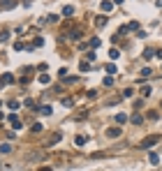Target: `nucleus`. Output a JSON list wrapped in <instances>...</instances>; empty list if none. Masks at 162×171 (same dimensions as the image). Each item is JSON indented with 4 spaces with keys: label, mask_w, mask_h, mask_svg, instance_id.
<instances>
[{
    "label": "nucleus",
    "mask_w": 162,
    "mask_h": 171,
    "mask_svg": "<svg viewBox=\"0 0 162 171\" xmlns=\"http://www.w3.org/2000/svg\"><path fill=\"white\" fill-rule=\"evenodd\" d=\"M157 141H160V136H157V134H151V136H146V139H143V141L139 143V148H141V150H146V148H151V146H155Z\"/></svg>",
    "instance_id": "1"
},
{
    "label": "nucleus",
    "mask_w": 162,
    "mask_h": 171,
    "mask_svg": "<svg viewBox=\"0 0 162 171\" xmlns=\"http://www.w3.org/2000/svg\"><path fill=\"white\" fill-rule=\"evenodd\" d=\"M7 120L12 123V127H14V130H21V123H19V118H16L14 113H9V116H7Z\"/></svg>",
    "instance_id": "2"
},
{
    "label": "nucleus",
    "mask_w": 162,
    "mask_h": 171,
    "mask_svg": "<svg viewBox=\"0 0 162 171\" xmlns=\"http://www.w3.org/2000/svg\"><path fill=\"white\" fill-rule=\"evenodd\" d=\"M0 7H5V9H14L16 3H14V0H3V5H0Z\"/></svg>",
    "instance_id": "3"
},
{
    "label": "nucleus",
    "mask_w": 162,
    "mask_h": 171,
    "mask_svg": "<svg viewBox=\"0 0 162 171\" xmlns=\"http://www.w3.org/2000/svg\"><path fill=\"white\" fill-rule=\"evenodd\" d=\"M95 26H97V28H104V26H106V16H97V19H95Z\"/></svg>",
    "instance_id": "4"
},
{
    "label": "nucleus",
    "mask_w": 162,
    "mask_h": 171,
    "mask_svg": "<svg viewBox=\"0 0 162 171\" xmlns=\"http://www.w3.org/2000/svg\"><path fill=\"white\" fill-rule=\"evenodd\" d=\"M40 113H42V116H51L53 111H51V107H49V104H44V107H40Z\"/></svg>",
    "instance_id": "5"
},
{
    "label": "nucleus",
    "mask_w": 162,
    "mask_h": 171,
    "mask_svg": "<svg viewBox=\"0 0 162 171\" xmlns=\"http://www.w3.org/2000/svg\"><path fill=\"white\" fill-rule=\"evenodd\" d=\"M148 162H151V164H155V166H157V164H160V157H157V155H155V153H151V155H148Z\"/></svg>",
    "instance_id": "6"
},
{
    "label": "nucleus",
    "mask_w": 162,
    "mask_h": 171,
    "mask_svg": "<svg viewBox=\"0 0 162 171\" xmlns=\"http://www.w3.org/2000/svg\"><path fill=\"white\" fill-rule=\"evenodd\" d=\"M111 7H114V3H109V0L102 3V12H111Z\"/></svg>",
    "instance_id": "7"
},
{
    "label": "nucleus",
    "mask_w": 162,
    "mask_h": 171,
    "mask_svg": "<svg viewBox=\"0 0 162 171\" xmlns=\"http://www.w3.org/2000/svg\"><path fill=\"white\" fill-rule=\"evenodd\" d=\"M86 141H88V139H86V136H83V134H79V136H77V139H74V143H77V146H83Z\"/></svg>",
    "instance_id": "8"
},
{
    "label": "nucleus",
    "mask_w": 162,
    "mask_h": 171,
    "mask_svg": "<svg viewBox=\"0 0 162 171\" xmlns=\"http://www.w3.org/2000/svg\"><path fill=\"white\" fill-rule=\"evenodd\" d=\"M0 153H12V143H0Z\"/></svg>",
    "instance_id": "9"
},
{
    "label": "nucleus",
    "mask_w": 162,
    "mask_h": 171,
    "mask_svg": "<svg viewBox=\"0 0 162 171\" xmlns=\"http://www.w3.org/2000/svg\"><path fill=\"white\" fill-rule=\"evenodd\" d=\"M130 120H132V123H134V125H139V123H141V120H143V118H141V116H139V113H132V118H130Z\"/></svg>",
    "instance_id": "10"
},
{
    "label": "nucleus",
    "mask_w": 162,
    "mask_h": 171,
    "mask_svg": "<svg viewBox=\"0 0 162 171\" xmlns=\"http://www.w3.org/2000/svg\"><path fill=\"white\" fill-rule=\"evenodd\" d=\"M63 14H65V16H72V14H74V7H69V5L63 7Z\"/></svg>",
    "instance_id": "11"
},
{
    "label": "nucleus",
    "mask_w": 162,
    "mask_h": 171,
    "mask_svg": "<svg viewBox=\"0 0 162 171\" xmlns=\"http://www.w3.org/2000/svg\"><path fill=\"white\" fill-rule=\"evenodd\" d=\"M118 56H120V53H118L116 49H111V51H109V58H111V60H118Z\"/></svg>",
    "instance_id": "12"
},
{
    "label": "nucleus",
    "mask_w": 162,
    "mask_h": 171,
    "mask_svg": "<svg viewBox=\"0 0 162 171\" xmlns=\"http://www.w3.org/2000/svg\"><path fill=\"white\" fill-rule=\"evenodd\" d=\"M12 81H14L12 74H3V83H12Z\"/></svg>",
    "instance_id": "13"
},
{
    "label": "nucleus",
    "mask_w": 162,
    "mask_h": 171,
    "mask_svg": "<svg viewBox=\"0 0 162 171\" xmlns=\"http://www.w3.org/2000/svg\"><path fill=\"white\" fill-rule=\"evenodd\" d=\"M143 58L151 60V58H153V49H146V51H143Z\"/></svg>",
    "instance_id": "14"
},
{
    "label": "nucleus",
    "mask_w": 162,
    "mask_h": 171,
    "mask_svg": "<svg viewBox=\"0 0 162 171\" xmlns=\"http://www.w3.org/2000/svg\"><path fill=\"white\" fill-rule=\"evenodd\" d=\"M125 120H128V116H125V113H118L116 116V123H125Z\"/></svg>",
    "instance_id": "15"
},
{
    "label": "nucleus",
    "mask_w": 162,
    "mask_h": 171,
    "mask_svg": "<svg viewBox=\"0 0 162 171\" xmlns=\"http://www.w3.org/2000/svg\"><path fill=\"white\" fill-rule=\"evenodd\" d=\"M100 44H102V42H100V39H97V37H93V39H91V46H93V49H97V46H100Z\"/></svg>",
    "instance_id": "16"
},
{
    "label": "nucleus",
    "mask_w": 162,
    "mask_h": 171,
    "mask_svg": "<svg viewBox=\"0 0 162 171\" xmlns=\"http://www.w3.org/2000/svg\"><path fill=\"white\" fill-rule=\"evenodd\" d=\"M49 81H51V79H49V76H46V74H40V83H44V85H46V83H49Z\"/></svg>",
    "instance_id": "17"
},
{
    "label": "nucleus",
    "mask_w": 162,
    "mask_h": 171,
    "mask_svg": "<svg viewBox=\"0 0 162 171\" xmlns=\"http://www.w3.org/2000/svg\"><path fill=\"white\" fill-rule=\"evenodd\" d=\"M146 76H151V70H148V67H143V70H141V79H146Z\"/></svg>",
    "instance_id": "18"
},
{
    "label": "nucleus",
    "mask_w": 162,
    "mask_h": 171,
    "mask_svg": "<svg viewBox=\"0 0 162 171\" xmlns=\"http://www.w3.org/2000/svg\"><path fill=\"white\" fill-rule=\"evenodd\" d=\"M141 95H143V97L151 95V88H148V85H143V88H141Z\"/></svg>",
    "instance_id": "19"
},
{
    "label": "nucleus",
    "mask_w": 162,
    "mask_h": 171,
    "mask_svg": "<svg viewBox=\"0 0 162 171\" xmlns=\"http://www.w3.org/2000/svg\"><path fill=\"white\" fill-rule=\"evenodd\" d=\"M106 134H109V136H118V134H120V130H116V127H114V130H109Z\"/></svg>",
    "instance_id": "20"
},
{
    "label": "nucleus",
    "mask_w": 162,
    "mask_h": 171,
    "mask_svg": "<svg viewBox=\"0 0 162 171\" xmlns=\"http://www.w3.org/2000/svg\"><path fill=\"white\" fill-rule=\"evenodd\" d=\"M63 104H65V107H72V104H74V99H72V97H67V99H63Z\"/></svg>",
    "instance_id": "21"
},
{
    "label": "nucleus",
    "mask_w": 162,
    "mask_h": 171,
    "mask_svg": "<svg viewBox=\"0 0 162 171\" xmlns=\"http://www.w3.org/2000/svg\"><path fill=\"white\" fill-rule=\"evenodd\" d=\"M125 3V0H114V5H123Z\"/></svg>",
    "instance_id": "22"
},
{
    "label": "nucleus",
    "mask_w": 162,
    "mask_h": 171,
    "mask_svg": "<svg viewBox=\"0 0 162 171\" xmlns=\"http://www.w3.org/2000/svg\"><path fill=\"white\" fill-rule=\"evenodd\" d=\"M155 56H157V58H160V60H162V49H160V51H157V53H155Z\"/></svg>",
    "instance_id": "23"
},
{
    "label": "nucleus",
    "mask_w": 162,
    "mask_h": 171,
    "mask_svg": "<svg viewBox=\"0 0 162 171\" xmlns=\"http://www.w3.org/2000/svg\"><path fill=\"white\" fill-rule=\"evenodd\" d=\"M40 171H51V169H49V166H42V169H40Z\"/></svg>",
    "instance_id": "24"
}]
</instances>
